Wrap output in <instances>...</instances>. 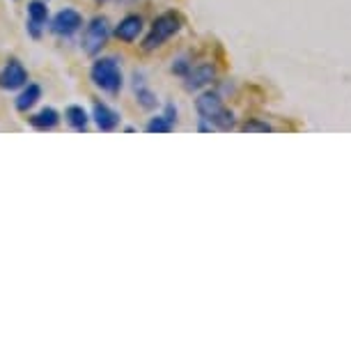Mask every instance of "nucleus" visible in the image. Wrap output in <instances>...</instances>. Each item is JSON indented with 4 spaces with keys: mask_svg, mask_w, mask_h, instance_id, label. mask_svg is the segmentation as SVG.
I'll list each match as a JSON object with an SVG mask.
<instances>
[{
    "mask_svg": "<svg viewBox=\"0 0 351 351\" xmlns=\"http://www.w3.org/2000/svg\"><path fill=\"white\" fill-rule=\"evenodd\" d=\"M90 78H92V83H95L99 90L110 92V95L120 92L122 85H124L122 69H120L117 58H99V60L92 64Z\"/></svg>",
    "mask_w": 351,
    "mask_h": 351,
    "instance_id": "obj_1",
    "label": "nucleus"
},
{
    "mask_svg": "<svg viewBox=\"0 0 351 351\" xmlns=\"http://www.w3.org/2000/svg\"><path fill=\"white\" fill-rule=\"evenodd\" d=\"M182 25H184V21L177 12H163V14L156 16L154 23H152V30L147 32V37H145L143 49L154 51L158 46H163L172 35H177V32L182 30Z\"/></svg>",
    "mask_w": 351,
    "mask_h": 351,
    "instance_id": "obj_2",
    "label": "nucleus"
},
{
    "mask_svg": "<svg viewBox=\"0 0 351 351\" xmlns=\"http://www.w3.org/2000/svg\"><path fill=\"white\" fill-rule=\"evenodd\" d=\"M195 106H197V112L202 115V120H209L216 129L228 131V129L234 127V115L225 108L221 97H218L216 92H207V95H202L195 101Z\"/></svg>",
    "mask_w": 351,
    "mask_h": 351,
    "instance_id": "obj_3",
    "label": "nucleus"
},
{
    "mask_svg": "<svg viewBox=\"0 0 351 351\" xmlns=\"http://www.w3.org/2000/svg\"><path fill=\"white\" fill-rule=\"evenodd\" d=\"M108 35H110L108 19L95 16L88 23L85 32H83V51L88 53V56H95V53H99L106 46V42H108Z\"/></svg>",
    "mask_w": 351,
    "mask_h": 351,
    "instance_id": "obj_4",
    "label": "nucleus"
},
{
    "mask_svg": "<svg viewBox=\"0 0 351 351\" xmlns=\"http://www.w3.org/2000/svg\"><path fill=\"white\" fill-rule=\"evenodd\" d=\"M81 28H83V16L71 8L60 10L51 21V32L53 35H60V37H71Z\"/></svg>",
    "mask_w": 351,
    "mask_h": 351,
    "instance_id": "obj_5",
    "label": "nucleus"
},
{
    "mask_svg": "<svg viewBox=\"0 0 351 351\" xmlns=\"http://www.w3.org/2000/svg\"><path fill=\"white\" fill-rule=\"evenodd\" d=\"M28 83V71L19 60H10L0 71V90L14 92Z\"/></svg>",
    "mask_w": 351,
    "mask_h": 351,
    "instance_id": "obj_6",
    "label": "nucleus"
},
{
    "mask_svg": "<svg viewBox=\"0 0 351 351\" xmlns=\"http://www.w3.org/2000/svg\"><path fill=\"white\" fill-rule=\"evenodd\" d=\"M28 32L30 37L39 39L46 28V21H49V8H46L44 0H30L28 3Z\"/></svg>",
    "mask_w": 351,
    "mask_h": 351,
    "instance_id": "obj_7",
    "label": "nucleus"
},
{
    "mask_svg": "<svg viewBox=\"0 0 351 351\" xmlns=\"http://www.w3.org/2000/svg\"><path fill=\"white\" fill-rule=\"evenodd\" d=\"M216 78V69L211 64H197V67H191L186 74H184V88L189 92L202 90L204 85H209Z\"/></svg>",
    "mask_w": 351,
    "mask_h": 351,
    "instance_id": "obj_8",
    "label": "nucleus"
},
{
    "mask_svg": "<svg viewBox=\"0 0 351 351\" xmlns=\"http://www.w3.org/2000/svg\"><path fill=\"white\" fill-rule=\"evenodd\" d=\"M92 120H95V124L101 131H112L120 124V112L112 110L110 106L101 101H95V106H92Z\"/></svg>",
    "mask_w": 351,
    "mask_h": 351,
    "instance_id": "obj_9",
    "label": "nucleus"
},
{
    "mask_svg": "<svg viewBox=\"0 0 351 351\" xmlns=\"http://www.w3.org/2000/svg\"><path fill=\"white\" fill-rule=\"evenodd\" d=\"M143 32V19L136 14L124 16L115 28V37L122 39V42H136L138 35Z\"/></svg>",
    "mask_w": 351,
    "mask_h": 351,
    "instance_id": "obj_10",
    "label": "nucleus"
},
{
    "mask_svg": "<svg viewBox=\"0 0 351 351\" xmlns=\"http://www.w3.org/2000/svg\"><path fill=\"white\" fill-rule=\"evenodd\" d=\"M39 99H42V88H39V85H35V83H25L23 85V92L16 97L14 106H16V110L25 112V110H30L32 106L39 101Z\"/></svg>",
    "mask_w": 351,
    "mask_h": 351,
    "instance_id": "obj_11",
    "label": "nucleus"
},
{
    "mask_svg": "<svg viewBox=\"0 0 351 351\" xmlns=\"http://www.w3.org/2000/svg\"><path fill=\"white\" fill-rule=\"evenodd\" d=\"M30 124L35 129H53V127H58L60 124V112H58L56 108H42L39 112H35V115L30 117Z\"/></svg>",
    "mask_w": 351,
    "mask_h": 351,
    "instance_id": "obj_12",
    "label": "nucleus"
},
{
    "mask_svg": "<svg viewBox=\"0 0 351 351\" xmlns=\"http://www.w3.org/2000/svg\"><path fill=\"white\" fill-rule=\"evenodd\" d=\"M64 120H67L69 127H74L76 131H85L88 129L90 115L85 112L83 106H69V108L64 110Z\"/></svg>",
    "mask_w": 351,
    "mask_h": 351,
    "instance_id": "obj_13",
    "label": "nucleus"
},
{
    "mask_svg": "<svg viewBox=\"0 0 351 351\" xmlns=\"http://www.w3.org/2000/svg\"><path fill=\"white\" fill-rule=\"evenodd\" d=\"M147 134H170L172 131V124L165 120L163 115H158V117H152V120L147 122Z\"/></svg>",
    "mask_w": 351,
    "mask_h": 351,
    "instance_id": "obj_14",
    "label": "nucleus"
},
{
    "mask_svg": "<svg viewBox=\"0 0 351 351\" xmlns=\"http://www.w3.org/2000/svg\"><path fill=\"white\" fill-rule=\"evenodd\" d=\"M136 95H138V101H141L143 108H154V106H156V95L152 90L145 88V85L136 83Z\"/></svg>",
    "mask_w": 351,
    "mask_h": 351,
    "instance_id": "obj_15",
    "label": "nucleus"
},
{
    "mask_svg": "<svg viewBox=\"0 0 351 351\" xmlns=\"http://www.w3.org/2000/svg\"><path fill=\"white\" fill-rule=\"evenodd\" d=\"M241 131H246V134H253V131H262V134H267V131H274V127L267 122H260V120H248L241 127Z\"/></svg>",
    "mask_w": 351,
    "mask_h": 351,
    "instance_id": "obj_16",
    "label": "nucleus"
},
{
    "mask_svg": "<svg viewBox=\"0 0 351 351\" xmlns=\"http://www.w3.org/2000/svg\"><path fill=\"white\" fill-rule=\"evenodd\" d=\"M163 117H165V120H168L170 124H175V122H177V108H175V106H172V104H168V106H165V112H163Z\"/></svg>",
    "mask_w": 351,
    "mask_h": 351,
    "instance_id": "obj_17",
    "label": "nucleus"
},
{
    "mask_svg": "<svg viewBox=\"0 0 351 351\" xmlns=\"http://www.w3.org/2000/svg\"><path fill=\"white\" fill-rule=\"evenodd\" d=\"M191 69V64L186 62V60H180L177 64H172V71H175V74H180V76H184L186 74V71Z\"/></svg>",
    "mask_w": 351,
    "mask_h": 351,
    "instance_id": "obj_18",
    "label": "nucleus"
},
{
    "mask_svg": "<svg viewBox=\"0 0 351 351\" xmlns=\"http://www.w3.org/2000/svg\"><path fill=\"white\" fill-rule=\"evenodd\" d=\"M97 3H106V0H97Z\"/></svg>",
    "mask_w": 351,
    "mask_h": 351,
    "instance_id": "obj_19",
    "label": "nucleus"
}]
</instances>
